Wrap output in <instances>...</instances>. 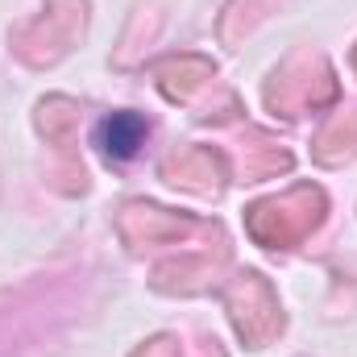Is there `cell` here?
Segmentation results:
<instances>
[{
	"label": "cell",
	"instance_id": "cell-1",
	"mask_svg": "<svg viewBox=\"0 0 357 357\" xmlns=\"http://www.w3.org/2000/svg\"><path fill=\"white\" fill-rule=\"evenodd\" d=\"M142 142H146V121H142L137 112H112V116L100 121V129H96V146H100L108 158H116V162L133 158V154L142 150Z\"/></svg>",
	"mask_w": 357,
	"mask_h": 357
}]
</instances>
